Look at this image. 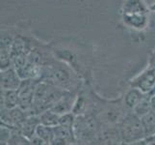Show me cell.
Listing matches in <instances>:
<instances>
[{
  "label": "cell",
  "mask_w": 155,
  "mask_h": 145,
  "mask_svg": "<svg viewBox=\"0 0 155 145\" xmlns=\"http://www.w3.org/2000/svg\"><path fill=\"white\" fill-rule=\"evenodd\" d=\"M145 98H146V94L142 93L140 90H138L136 88L131 87L125 93L124 104L128 109H131L133 111V109Z\"/></svg>",
  "instance_id": "10"
},
{
  "label": "cell",
  "mask_w": 155,
  "mask_h": 145,
  "mask_svg": "<svg viewBox=\"0 0 155 145\" xmlns=\"http://www.w3.org/2000/svg\"><path fill=\"white\" fill-rule=\"evenodd\" d=\"M149 68H151L153 70H155V54L150 58V62H149Z\"/></svg>",
  "instance_id": "23"
},
{
  "label": "cell",
  "mask_w": 155,
  "mask_h": 145,
  "mask_svg": "<svg viewBox=\"0 0 155 145\" xmlns=\"http://www.w3.org/2000/svg\"><path fill=\"white\" fill-rule=\"evenodd\" d=\"M152 110L151 107V104H150V98L147 99V97L143 99L140 104H139L134 109H133V113L136 114L139 118L143 117V115H146L147 113H148L149 111Z\"/></svg>",
  "instance_id": "18"
},
{
  "label": "cell",
  "mask_w": 155,
  "mask_h": 145,
  "mask_svg": "<svg viewBox=\"0 0 155 145\" xmlns=\"http://www.w3.org/2000/svg\"><path fill=\"white\" fill-rule=\"evenodd\" d=\"M54 130V136L66 139L68 143H72L76 141L75 136H74V131L73 128L69 127H64V126H57L53 128Z\"/></svg>",
  "instance_id": "15"
},
{
  "label": "cell",
  "mask_w": 155,
  "mask_h": 145,
  "mask_svg": "<svg viewBox=\"0 0 155 145\" xmlns=\"http://www.w3.org/2000/svg\"><path fill=\"white\" fill-rule=\"evenodd\" d=\"M19 97L18 90H1V109H14L18 107Z\"/></svg>",
  "instance_id": "8"
},
{
  "label": "cell",
  "mask_w": 155,
  "mask_h": 145,
  "mask_svg": "<svg viewBox=\"0 0 155 145\" xmlns=\"http://www.w3.org/2000/svg\"><path fill=\"white\" fill-rule=\"evenodd\" d=\"M75 94L72 92H67L62 98L59 100L51 110L58 115H64L72 111L74 103H75Z\"/></svg>",
  "instance_id": "7"
},
{
  "label": "cell",
  "mask_w": 155,
  "mask_h": 145,
  "mask_svg": "<svg viewBox=\"0 0 155 145\" xmlns=\"http://www.w3.org/2000/svg\"><path fill=\"white\" fill-rule=\"evenodd\" d=\"M60 115H58L55 112H53L51 109H48L45 112H42L41 115H39L40 122L41 125L55 128L59 125V121H60Z\"/></svg>",
  "instance_id": "13"
},
{
  "label": "cell",
  "mask_w": 155,
  "mask_h": 145,
  "mask_svg": "<svg viewBox=\"0 0 155 145\" xmlns=\"http://www.w3.org/2000/svg\"><path fill=\"white\" fill-rule=\"evenodd\" d=\"M102 124L100 123L97 114L88 112L86 114L76 116L74 122L73 131L76 140L84 143L94 140L98 136Z\"/></svg>",
  "instance_id": "2"
},
{
  "label": "cell",
  "mask_w": 155,
  "mask_h": 145,
  "mask_svg": "<svg viewBox=\"0 0 155 145\" xmlns=\"http://www.w3.org/2000/svg\"><path fill=\"white\" fill-rule=\"evenodd\" d=\"M40 81L46 82L61 90L74 93L77 79L68 66L59 62H46L42 66Z\"/></svg>",
  "instance_id": "1"
},
{
  "label": "cell",
  "mask_w": 155,
  "mask_h": 145,
  "mask_svg": "<svg viewBox=\"0 0 155 145\" xmlns=\"http://www.w3.org/2000/svg\"><path fill=\"white\" fill-rule=\"evenodd\" d=\"M21 82L22 79L13 67L1 71V90H18Z\"/></svg>",
  "instance_id": "6"
},
{
  "label": "cell",
  "mask_w": 155,
  "mask_h": 145,
  "mask_svg": "<svg viewBox=\"0 0 155 145\" xmlns=\"http://www.w3.org/2000/svg\"><path fill=\"white\" fill-rule=\"evenodd\" d=\"M41 124L39 116H28L26 120L20 126V133L24 137L30 139L34 135H36L37 128Z\"/></svg>",
  "instance_id": "9"
},
{
  "label": "cell",
  "mask_w": 155,
  "mask_h": 145,
  "mask_svg": "<svg viewBox=\"0 0 155 145\" xmlns=\"http://www.w3.org/2000/svg\"><path fill=\"white\" fill-rule=\"evenodd\" d=\"M69 144H71V143H68L66 139L55 136H54V137L52 138V140L49 143V145H69Z\"/></svg>",
  "instance_id": "22"
},
{
  "label": "cell",
  "mask_w": 155,
  "mask_h": 145,
  "mask_svg": "<svg viewBox=\"0 0 155 145\" xmlns=\"http://www.w3.org/2000/svg\"><path fill=\"white\" fill-rule=\"evenodd\" d=\"M69 145H86L84 142H81V141H78V140H76V141H74V142H72V143H71Z\"/></svg>",
  "instance_id": "24"
},
{
  "label": "cell",
  "mask_w": 155,
  "mask_h": 145,
  "mask_svg": "<svg viewBox=\"0 0 155 145\" xmlns=\"http://www.w3.org/2000/svg\"><path fill=\"white\" fill-rule=\"evenodd\" d=\"M36 135L40 136L42 140H45L47 144H49L52 138L54 137V130L51 127H47L40 124L39 127L37 128Z\"/></svg>",
  "instance_id": "17"
},
{
  "label": "cell",
  "mask_w": 155,
  "mask_h": 145,
  "mask_svg": "<svg viewBox=\"0 0 155 145\" xmlns=\"http://www.w3.org/2000/svg\"><path fill=\"white\" fill-rule=\"evenodd\" d=\"M8 145H31L28 138L24 137L19 130H14L13 136L8 142Z\"/></svg>",
  "instance_id": "19"
},
{
  "label": "cell",
  "mask_w": 155,
  "mask_h": 145,
  "mask_svg": "<svg viewBox=\"0 0 155 145\" xmlns=\"http://www.w3.org/2000/svg\"><path fill=\"white\" fill-rule=\"evenodd\" d=\"M142 126L145 131L146 137H150L155 136V111L150 110L140 118Z\"/></svg>",
  "instance_id": "12"
},
{
  "label": "cell",
  "mask_w": 155,
  "mask_h": 145,
  "mask_svg": "<svg viewBox=\"0 0 155 145\" xmlns=\"http://www.w3.org/2000/svg\"><path fill=\"white\" fill-rule=\"evenodd\" d=\"M124 23L136 29H143L147 25L148 19L143 14H124Z\"/></svg>",
  "instance_id": "11"
},
{
  "label": "cell",
  "mask_w": 155,
  "mask_h": 145,
  "mask_svg": "<svg viewBox=\"0 0 155 145\" xmlns=\"http://www.w3.org/2000/svg\"><path fill=\"white\" fill-rule=\"evenodd\" d=\"M40 82V80L36 79H25L22 80L20 86L18 90L19 97L18 107L24 111H29L32 109L34 101V93L37 84Z\"/></svg>",
  "instance_id": "4"
},
{
  "label": "cell",
  "mask_w": 155,
  "mask_h": 145,
  "mask_svg": "<svg viewBox=\"0 0 155 145\" xmlns=\"http://www.w3.org/2000/svg\"><path fill=\"white\" fill-rule=\"evenodd\" d=\"M120 135L124 144H130L147 138L141 119L133 112L125 114L120 124Z\"/></svg>",
  "instance_id": "3"
},
{
  "label": "cell",
  "mask_w": 155,
  "mask_h": 145,
  "mask_svg": "<svg viewBox=\"0 0 155 145\" xmlns=\"http://www.w3.org/2000/svg\"><path fill=\"white\" fill-rule=\"evenodd\" d=\"M29 140H30L31 145H48L45 140H42V139L37 135H34Z\"/></svg>",
  "instance_id": "21"
},
{
  "label": "cell",
  "mask_w": 155,
  "mask_h": 145,
  "mask_svg": "<svg viewBox=\"0 0 155 145\" xmlns=\"http://www.w3.org/2000/svg\"><path fill=\"white\" fill-rule=\"evenodd\" d=\"M87 109H88V105H87L86 97H85L83 94L78 95L76 97L75 103H74L71 112L75 116H80V115L87 113Z\"/></svg>",
  "instance_id": "16"
},
{
  "label": "cell",
  "mask_w": 155,
  "mask_h": 145,
  "mask_svg": "<svg viewBox=\"0 0 155 145\" xmlns=\"http://www.w3.org/2000/svg\"><path fill=\"white\" fill-rule=\"evenodd\" d=\"M75 118H76V116L74 115L72 112H69V113L61 115L60 121H59V125L58 126H64V127L73 128L74 122H75Z\"/></svg>",
  "instance_id": "20"
},
{
  "label": "cell",
  "mask_w": 155,
  "mask_h": 145,
  "mask_svg": "<svg viewBox=\"0 0 155 145\" xmlns=\"http://www.w3.org/2000/svg\"><path fill=\"white\" fill-rule=\"evenodd\" d=\"M130 86L147 94L155 89V70L147 68L130 81Z\"/></svg>",
  "instance_id": "5"
},
{
  "label": "cell",
  "mask_w": 155,
  "mask_h": 145,
  "mask_svg": "<svg viewBox=\"0 0 155 145\" xmlns=\"http://www.w3.org/2000/svg\"><path fill=\"white\" fill-rule=\"evenodd\" d=\"M124 14H143L147 15V9L141 1H127L124 7Z\"/></svg>",
  "instance_id": "14"
}]
</instances>
